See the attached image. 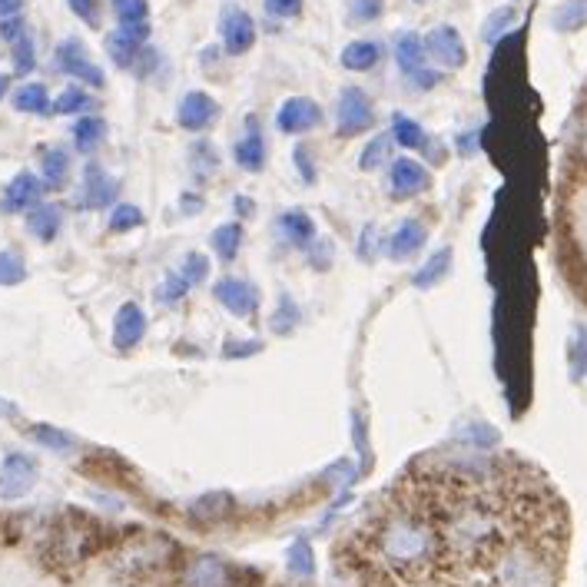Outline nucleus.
I'll use <instances>...</instances> for the list:
<instances>
[{
	"label": "nucleus",
	"mask_w": 587,
	"mask_h": 587,
	"mask_svg": "<svg viewBox=\"0 0 587 587\" xmlns=\"http://www.w3.org/2000/svg\"><path fill=\"white\" fill-rule=\"evenodd\" d=\"M425 40L419 37V34H412V30H405V34H399L396 37V63H399V71L419 87V90H432V87H438V80H441V74L438 71H428L425 67Z\"/></svg>",
	"instance_id": "1"
},
{
	"label": "nucleus",
	"mask_w": 587,
	"mask_h": 587,
	"mask_svg": "<svg viewBox=\"0 0 587 587\" xmlns=\"http://www.w3.org/2000/svg\"><path fill=\"white\" fill-rule=\"evenodd\" d=\"M425 57H432L438 67H445V71H459L469 63V47H465L459 30L441 24L425 37Z\"/></svg>",
	"instance_id": "2"
},
{
	"label": "nucleus",
	"mask_w": 587,
	"mask_h": 587,
	"mask_svg": "<svg viewBox=\"0 0 587 587\" xmlns=\"http://www.w3.org/2000/svg\"><path fill=\"white\" fill-rule=\"evenodd\" d=\"M57 71H63L67 77H77L90 87H103V71L97 67V63L90 60L87 47L77 40V37H67L60 47H57Z\"/></svg>",
	"instance_id": "3"
},
{
	"label": "nucleus",
	"mask_w": 587,
	"mask_h": 587,
	"mask_svg": "<svg viewBox=\"0 0 587 587\" xmlns=\"http://www.w3.org/2000/svg\"><path fill=\"white\" fill-rule=\"evenodd\" d=\"M375 123V110L365 90L359 87H346L339 97V137H355L365 134Z\"/></svg>",
	"instance_id": "4"
},
{
	"label": "nucleus",
	"mask_w": 587,
	"mask_h": 587,
	"mask_svg": "<svg viewBox=\"0 0 587 587\" xmlns=\"http://www.w3.org/2000/svg\"><path fill=\"white\" fill-rule=\"evenodd\" d=\"M37 485V465L27 454H8L4 465H0V498L17 501Z\"/></svg>",
	"instance_id": "5"
},
{
	"label": "nucleus",
	"mask_w": 587,
	"mask_h": 587,
	"mask_svg": "<svg viewBox=\"0 0 587 587\" xmlns=\"http://www.w3.org/2000/svg\"><path fill=\"white\" fill-rule=\"evenodd\" d=\"M143 336H147V312L137 302H123L113 322V346L120 352H129L140 346Z\"/></svg>",
	"instance_id": "6"
},
{
	"label": "nucleus",
	"mask_w": 587,
	"mask_h": 587,
	"mask_svg": "<svg viewBox=\"0 0 587 587\" xmlns=\"http://www.w3.org/2000/svg\"><path fill=\"white\" fill-rule=\"evenodd\" d=\"M220 107L210 93L203 90H192L179 100V110H176V120L183 129H189V134H203V129L216 120Z\"/></svg>",
	"instance_id": "7"
},
{
	"label": "nucleus",
	"mask_w": 587,
	"mask_h": 587,
	"mask_svg": "<svg viewBox=\"0 0 587 587\" xmlns=\"http://www.w3.org/2000/svg\"><path fill=\"white\" fill-rule=\"evenodd\" d=\"M319 120H322V110L309 97H292L276 113V126L283 129V134H309V129L319 126Z\"/></svg>",
	"instance_id": "8"
},
{
	"label": "nucleus",
	"mask_w": 587,
	"mask_h": 587,
	"mask_svg": "<svg viewBox=\"0 0 587 587\" xmlns=\"http://www.w3.org/2000/svg\"><path fill=\"white\" fill-rule=\"evenodd\" d=\"M43 189H47L43 179H37L34 173H17L11 179V186L4 189V196H0V210H4V213H24V210L40 203Z\"/></svg>",
	"instance_id": "9"
},
{
	"label": "nucleus",
	"mask_w": 587,
	"mask_h": 587,
	"mask_svg": "<svg viewBox=\"0 0 587 587\" xmlns=\"http://www.w3.org/2000/svg\"><path fill=\"white\" fill-rule=\"evenodd\" d=\"M216 299L233 312V315H255V309H259V292H255V286L252 283H246V279H236V276H226V279H220L216 283Z\"/></svg>",
	"instance_id": "10"
},
{
	"label": "nucleus",
	"mask_w": 587,
	"mask_h": 587,
	"mask_svg": "<svg viewBox=\"0 0 587 587\" xmlns=\"http://www.w3.org/2000/svg\"><path fill=\"white\" fill-rule=\"evenodd\" d=\"M432 186V176L428 170L419 163V160H396L391 163V192L399 196V200H409V196H419Z\"/></svg>",
	"instance_id": "11"
},
{
	"label": "nucleus",
	"mask_w": 587,
	"mask_h": 587,
	"mask_svg": "<svg viewBox=\"0 0 587 587\" xmlns=\"http://www.w3.org/2000/svg\"><path fill=\"white\" fill-rule=\"evenodd\" d=\"M113 200H116V179L100 163H87V170H84V207L103 210Z\"/></svg>",
	"instance_id": "12"
},
{
	"label": "nucleus",
	"mask_w": 587,
	"mask_h": 587,
	"mask_svg": "<svg viewBox=\"0 0 587 587\" xmlns=\"http://www.w3.org/2000/svg\"><path fill=\"white\" fill-rule=\"evenodd\" d=\"M223 43H226V50H229L233 57L246 53V50L255 43V24H252V17H249L246 11L229 8V11L223 14Z\"/></svg>",
	"instance_id": "13"
},
{
	"label": "nucleus",
	"mask_w": 587,
	"mask_h": 587,
	"mask_svg": "<svg viewBox=\"0 0 587 587\" xmlns=\"http://www.w3.org/2000/svg\"><path fill=\"white\" fill-rule=\"evenodd\" d=\"M425 239H428V229H425L419 220H405L396 233L388 236L385 252L396 259V263H405V259L419 255V249L425 246Z\"/></svg>",
	"instance_id": "14"
},
{
	"label": "nucleus",
	"mask_w": 587,
	"mask_h": 587,
	"mask_svg": "<svg viewBox=\"0 0 587 587\" xmlns=\"http://www.w3.org/2000/svg\"><path fill=\"white\" fill-rule=\"evenodd\" d=\"M183 584L186 587H229V571L220 558H196L186 564V574H183Z\"/></svg>",
	"instance_id": "15"
},
{
	"label": "nucleus",
	"mask_w": 587,
	"mask_h": 587,
	"mask_svg": "<svg viewBox=\"0 0 587 587\" xmlns=\"http://www.w3.org/2000/svg\"><path fill=\"white\" fill-rule=\"evenodd\" d=\"M236 163H239L242 170H249V173H259V170L266 166V140H263V134L255 129V123H252L249 134L236 143Z\"/></svg>",
	"instance_id": "16"
},
{
	"label": "nucleus",
	"mask_w": 587,
	"mask_h": 587,
	"mask_svg": "<svg viewBox=\"0 0 587 587\" xmlns=\"http://www.w3.org/2000/svg\"><path fill=\"white\" fill-rule=\"evenodd\" d=\"M378 60H382V47H378L375 40H352V43L342 50V67H346V71H355V74L372 71Z\"/></svg>",
	"instance_id": "17"
},
{
	"label": "nucleus",
	"mask_w": 587,
	"mask_h": 587,
	"mask_svg": "<svg viewBox=\"0 0 587 587\" xmlns=\"http://www.w3.org/2000/svg\"><path fill=\"white\" fill-rule=\"evenodd\" d=\"M60 223H63V213H60V207H50V203H37L27 213V229L43 242H50L60 233Z\"/></svg>",
	"instance_id": "18"
},
{
	"label": "nucleus",
	"mask_w": 587,
	"mask_h": 587,
	"mask_svg": "<svg viewBox=\"0 0 587 587\" xmlns=\"http://www.w3.org/2000/svg\"><path fill=\"white\" fill-rule=\"evenodd\" d=\"M279 229H283V233H286V239H289L292 246H299V249H309V246H312V239H315V223H312V216H309V213H302V210H289V213H283Z\"/></svg>",
	"instance_id": "19"
},
{
	"label": "nucleus",
	"mask_w": 587,
	"mask_h": 587,
	"mask_svg": "<svg viewBox=\"0 0 587 587\" xmlns=\"http://www.w3.org/2000/svg\"><path fill=\"white\" fill-rule=\"evenodd\" d=\"M103 137H107V123H103L100 116H84V120L74 126V143H77V150L87 153V157L100 150Z\"/></svg>",
	"instance_id": "20"
},
{
	"label": "nucleus",
	"mask_w": 587,
	"mask_h": 587,
	"mask_svg": "<svg viewBox=\"0 0 587 587\" xmlns=\"http://www.w3.org/2000/svg\"><path fill=\"white\" fill-rule=\"evenodd\" d=\"M40 173H43V183H47V189H60L63 183H67V176H71V157H67V150H47L43 153V160H40Z\"/></svg>",
	"instance_id": "21"
},
{
	"label": "nucleus",
	"mask_w": 587,
	"mask_h": 587,
	"mask_svg": "<svg viewBox=\"0 0 587 587\" xmlns=\"http://www.w3.org/2000/svg\"><path fill=\"white\" fill-rule=\"evenodd\" d=\"M391 140L402 143L405 150H422V147L428 143L425 129H422L412 116H405V113H399L396 120H391Z\"/></svg>",
	"instance_id": "22"
},
{
	"label": "nucleus",
	"mask_w": 587,
	"mask_h": 587,
	"mask_svg": "<svg viewBox=\"0 0 587 587\" xmlns=\"http://www.w3.org/2000/svg\"><path fill=\"white\" fill-rule=\"evenodd\" d=\"M554 30L567 34V30H580L587 24V0H564V4L551 14Z\"/></svg>",
	"instance_id": "23"
},
{
	"label": "nucleus",
	"mask_w": 587,
	"mask_h": 587,
	"mask_svg": "<svg viewBox=\"0 0 587 587\" xmlns=\"http://www.w3.org/2000/svg\"><path fill=\"white\" fill-rule=\"evenodd\" d=\"M14 107L21 113H50L53 103H50V93L43 84H24L17 93H14Z\"/></svg>",
	"instance_id": "24"
},
{
	"label": "nucleus",
	"mask_w": 587,
	"mask_h": 587,
	"mask_svg": "<svg viewBox=\"0 0 587 587\" xmlns=\"http://www.w3.org/2000/svg\"><path fill=\"white\" fill-rule=\"evenodd\" d=\"M448 266H451V249H438V252L428 259V263L415 273V286H419V289H432L435 283L445 279Z\"/></svg>",
	"instance_id": "25"
},
{
	"label": "nucleus",
	"mask_w": 587,
	"mask_h": 587,
	"mask_svg": "<svg viewBox=\"0 0 587 587\" xmlns=\"http://www.w3.org/2000/svg\"><path fill=\"white\" fill-rule=\"evenodd\" d=\"M239 246H242V226L239 223H226V226H220L213 233V249H216V255L223 259V263H233Z\"/></svg>",
	"instance_id": "26"
},
{
	"label": "nucleus",
	"mask_w": 587,
	"mask_h": 587,
	"mask_svg": "<svg viewBox=\"0 0 587 587\" xmlns=\"http://www.w3.org/2000/svg\"><path fill=\"white\" fill-rule=\"evenodd\" d=\"M30 438H34L37 445L57 451V454H71L74 445H77L67 432H60V428H53V425H37V428H30Z\"/></svg>",
	"instance_id": "27"
},
{
	"label": "nucleus",
	"mask_w": 587,
	"mask_h": 587,
	"mask_svg": "<svg viewBox=\"0 0 587 587\" xmlns=\"http://www.w3.org/2000/svg\"><path fill=\"white\" fill-rule=\"evenodd\" d=\"M107 53H110V60L116 63V67H129V63H134L137 53H140V43L129 40L123 30H116L113 37H107Z\"/></svg>",
	"instance_id": "28"
},
{
	"label": "nucleus",
	"mask_w": 587,
	"mask_h": 587,
	"mask_svg": "<svg viewBox=\"0 0 587 587\" xmlns=\"http://www.w3.org/2000/svg\"><path fill=\"white\" fill-rule=\"evenodd\" d=\"M567 359H571L574 378H584L587 375V329L584 325H574L571 342H567Z\"/></svg>",
	"instance_id": "29"
},
{
	"label": "nucleus",
	"mask_w": 587,
	"mask_h": 587,
	"mask_svg": "<svg viewBox=\"0 0 587 587\" xmlns=\"http://www.w3.org/2000/svg\"><path fill=\"white\" fill-rule=\"evenodd\" d=\"M24 279H27L24 259L11 249H0V286H17Z\"/></svg>",
	"instance_id": "30"
},
{
	"label": "nucleus",
	"mask_w": 587,
	"mask_h": 587,
	"mask_svg": "<svg viewBox=\"0 0 587 587\" xmlns=\"http://www.w3.org/2000/svg\"><path fill=\"white\" fill-rule=\"evenodd\" d=\"M517 24V11L514 8H501V11H495L488 21H485V30H482V37L488 40V43H498L511 27Z\"/></svg>",
	"instance_id": "31"
},
{
	"label": "nucleus",
	"mask_w": 587,
	"mask_h": 587,
	"mask_svg": "<svg viewBox=\"0 0 587 587\" xmlns=\"http://www.w3.org/2000/svg\"><path fill=\"white\" fill-rule=\"evenodd\" d=\"M93 107V100H90V93L87 90H80V87H67L63 90L57 100H53V113H84V110H90Z\"/></svg>",
	"instance_id": "32"
},
{
	"label": "nucleus",
	"mask_w": 587,
	"mask_h": 587,
	"mask_svg": "<svg viewBox=\"0 0 587 587\" xmlns=\"http://www.w3.org/2000/svg\"><path fill=\"white\" fill-rule=\"evenodd\" d=\"M207 276H210V259L203 252H189L183 259V283L200 286V283H207Z\"/></svg>",
	"instance_id": "33"
},
{
	"label": "nucleus",
	"mask_w": 587,
	"mask_h": 587,
	"mask_svg": "<svg viewBox=\"0 0 587 587\" xmlns=\"http://www.w3.org/2000/svg\"><path fill=\"white\" fill-rule=\"evenodd\" d=\"M113 11H116L120 24H143L150 17L147 0H113Z\"/></svg>",
	"instance_id": "34"
},
{
	"label": "nucleus",
	"mask_w": 587,
	"mask_h": 587,
	"mask_svg": "<svg viewBox=\"0 0 587 587\" xmlns=\"http://www.w3.org/2000/svg\"><path fill=\"white\" fill-rule=\"evenodd\" d=\"M289 571L299 574V577H312L315 564H312V548L309 541H296L292 551H289Z\"/></svg>",
	"instance_id": "35"
},
{
	"label": "nucleus",
	"mask_w": 587,
	"mask_h": 587,
	"mask_svg": "<svg viewBox=\"0 0 587 587\" xmlns=\"http://www.w3.org/2000/svg\"><path fill=\"white\" fill-rule=\"evenodd\" d=\"M14 47V71L17 74H30L34 67H37V53H34V40L24 34L17 43H11Z\"/></svg>",
	"instance_id": "36"
},
{
	"label": "nucleus",
	"mask_w": 587,
	"mask_h": 587,
	"mask_svg": "<svg viewBox=\"0 0 587 587\" xmlns=\"http://www.w3.org/2000/svg\"><path fill=\"white\" fill-rule=\"evenodd\" d=\"M143 223V213L137 207H116L113 216H110V229L113 233H129V229H137Z\"/></svg>",
	"instance_id": "37"
},
{
	"label": "nucleus",
	"mask_w": 587,
	"mask_h": 587,
	"mask_svg": "<svg viewBox=\"0 0 587 587\" xmlns=\"http://www.w3.org/2000/svg\"><path fill=\"white\" fill-rule=\"evenodd\" d=\"M388 147H391V137H375L365 150H362V170H378L382 160L388 157Z\"/></svg>",
	"instance_id": "38"
},
{
	"label": "nucleus",
	"mask_w": 587,
	"mask_h": 587,
	"mask_svg": "<svg viewBox=\"0 0 587 587\" xmlns=\"http://www.w3.org/2000/svg\"><path fill=\"white\" fill-rule=\"evenodd\" d=\"M263 4H266V14L276 21H292L302 14V0H263Z\"/></svg>",
	"instance_id": "39"
},
{
	"label": "nucleus",
	"mask_w": 587,
	"mask_h": 587,
	"mask_svg": "<svg viewBox=\"0 0 587 587\" xmlns=\"http://www.w3.org/2000/svg\"><path fill=\"white\" fill-rule=\"evenodd\" d=\"M67 4L84 24H90V27L100 24V0H67Z\"/></svg>",
	"instance_id": "40"
},
{
	"label": "nucleus",
	"mask_w": 587,
	"mask_h": 587,
	"mask_svg": "<svg viewBox=\"0 0 587 587\" xmlns=\"http://www.w3.org/2000/svg\"><path fill=\"white\" fill-rule=\"evenodd\" d=\"M186 283H183V276H173V279H166L163 286H160V302H179L183 296H186Z\"/></svg>",
	"instance_id": "41"
},
{
	"label": "nucleus",
	"mask_w": 587,
	"mask_h": 587,
	"mask_svg": "<svg viewBox=\"0 0 587 587\" xmlns=\"http://www.w3.org/2000/svg\"><path fill=\"white\" fill-rule=\"evenodd\" d=\"M27 30H24V21L14 14V17H0V37H4L8 43H17L21 37H24Z\"/></svg>",
	"instance_id": "42"
},
{
	"label": "nucleus",
	"mask_w": 587,
	"mask_h": 587,
	"mask_svg": "<svg viewBox=\"0 0 587 587\" xmlns=\"http://www.w3.org/2000/svg\"><path fill=\"white\" fill-rule=\"evenodd\" d=\"M309 249H312V266H315V270H325V263L333 259V246L322 242V239H312Z\"/></svg>",
	"instance_id": "43"
},
{
	"label": "nucleus",
	"mask_w": 587,
	"mask_h": 587,
	"mask_svg": "<svg viewBox=\"0 0 587 587\" xmlns=\"http://www.w3.org/2000/svg\"><path fill=\"white\" fill-rule=\"evenodd\" d=\"M352 14H355L359 21H372V17H378V14H382V0H355Z\"/></svg>",
	"instance_id": "44"
},
{
	"label": "nucleus",
	"mask_w": 587,
	"mask_h": 587,
	"mask_svg": "<svg viewBox=\"0 0 587 587\" xmlns=\"http://www.w3.org/2000/svg\"><path fill=\"white\" fill-rule=\"evenodd\" d=\"M296 166H299V173L312 183L315 179V170H312V163H309V150L305 147H296Z\"/></svg>",
	"instance_id": "45"
},
{
	"label": "nucleus",
	"mask_w": 587,
	"mask_h": 587,
	"mask_svg": "<svg viewBox=\"0 0 587 587\" xmlns=\"http://www.w3.org/2000/svg\"><path fill=\"white\" fill-rule=\"evenodd\" d=\"M24 4H27V0H0V17H14V14H21Z\"/></svg>",
	"instance_id": "46"
},
{
	"label": "nucleus",
	"mask_w": 587,
	"mask_h": 587,
	"mask_svg": "<svg viewBox=\"0 0 587 587\" xmlns=\"http://www.w3.org/2000/svg\"><path fill=\"white\" fill-rule=\"evenodd\" d=\"M236 207L242 210V216H249V213H252V200H236Z\"/></svg>",
	"instance_id": "47"
},
{
	"label": "nucleus",
	"mask_w": 587,
	"mask_h": 587,
	"mask_svg": "<svg viewBox=\"0 0 587 587\" xmlns=\"http://www.w3.org/2000/svg\"><path fill=\"white\" fill-rule=\"evenodd\" d=\"M8 87H11V77H4V74H0V100H4Z\"/></svg>",
	"instance_id": "48"
},
{
	"label": "nucleus",
	"mask_w": 587,
	"mask_h": 587,
	"mask_svg": "<svg viewBox=\"0 0 587 587\" xmlns=\"http://www.w3.org/2000/svg\"><path fill=\"white\" fill-rule=\"evenodd\" d=\"M419 4H425V0H419Z\"/></svg>",
	"instance_id": "49"
}]
</instances>
